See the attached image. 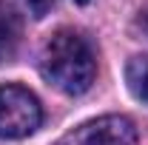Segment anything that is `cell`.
Listing matches in <instances>:
<instances>
[{"label":"cell","instance_id":"obj_6","mask_svg":"<svg viewBox=\"0 0 148 145\" xmlns=\"http://www.w3.org/2000/svg\"><path fill=\"white\" fill-rule=\"evenodd\" d=\"M125 77H128V88L134 91V97L148 103V57H134L128 63Z\"/></svg>","mask_w":148,"mask_h":145},{"label":"cell","instance_id":"obj_5","mask_svg":"<svg viewBox=\"0 0 148 145\" xmlns=\"http://www.w3.org/2000/svg\"><path fill=\"white\" fill-rule=\"evenodd\" d=\"M51 6H54V0H3V9H9L14 17L23 14L32 20H43L51 12Z\"/></svg>","mask_w":148,"mask_h":145},{"label":"cell","instance_id":"obj_1","mask_svg":"<svg viewBox=\"0 0 148 145\" xmlns=\"http://www.w3.org/2000/svg\"><path fill=\"white\" fill-rule=\"evenodd\" d=\"M40 74L63 94H86L97 77V60L88 40L74 29L54 31L40 49Z\"/></svg>","mask_w":148,"mask_h":145},{"label":"cell","instance_id":"obj_4","mask_svg":"<svg viewBox=\"0 0 148 145\" xmlns=\"http://www.w3.org/2000/svg\"><path fill=\"white\" fill-rule=\"evenodd\" d=\"M17 40H20L17 17H14L9 9H0V63L14 57V51H17Z\"/></svg>","mask_w":148,"mask_h":145},{"label":"cell","instance_id":"obj_7","mask_svg":"<svg viewBox=\"0 0 148 145\" xmlns=\"http://www.w3.org/2000/svg\"><path fill=\"white\" fill-rule=\"evenodd\" d=\"M137 26H140V29L148 34V9H145V12H140V20H137Z\"/></svg>","mask_w":148,"mask_h":145},{"label":"cell","instance_id":"obj_8","mask_svg":"<svg viewBox=\"0 0 148 145\" xmlns=\"http://www.w3.org/2000/svg\"><path fill=\"white\" fill-rule=\"evenodd\" d=\"M77 3H91V0H77Z\"/></svg>","mask_w":148,"mask_h":145},{"label":"cell","instance_id":"obj_3","mask_svg":"<svg viewBox=\"0 0 148 145\" xmlns=\"http://www.w3.org/2000/svg\"><path fill=\"white\" fill-rule=\"evenodd\" d=\"M54 145H137V125L123 114H106L63 134Z\"/></svg>","mask_w":148,"mask_h":145},{"label":"cell","instance_id":"obj_2","mask_svg":"<svg viewBox=\"0 0 148 145\" xmlns=\"http://www.w3.org/2000/svg\"><path fill=\"white\" fill-rule=\"evenodd\" d=\"M43 122V105L23 85H0V140H23Z\"/></svg>","mask_w":148,"mask_h":145}]
</instances>
